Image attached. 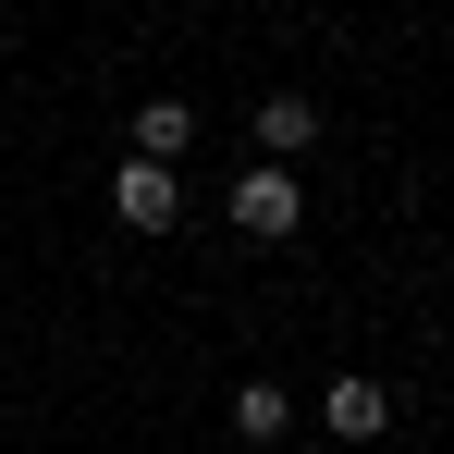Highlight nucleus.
<instances>
[{"mask_svg": "<svg viewBox=\"0 0 454 454\" xmlns=\"http://www.w3.org/2000/svg\"><path fill=\"white\" fill-rule=\"evenodd\" d=\"M222 222L246 233V246H283V233L307 222V197H295V172H270V160H258V172H233V197H222Z\"/></svg>", "mask_w": 454, "mask_h": 454, "instance_id": "1", "label": "nucleus"}, {"mask_svg": "<svg viewBox=\"0 0 454 454\" xmlns=\"http://www.w3.org/2000/svg\"><path fill=\"white\" fill-rule=\"evenodd\" d=\"M246 136H258V160H270V172H295V160L319 148V98H307V86H270Z\"/></svg>", "mask_w": 454, "mask_h": 454, "instance_id": "2", "label": "nucleus"}, {"mask_svg": "<svg viewBox=\"0 0 454 454\" xmlns=\"http://www.w3.org/2000/svg\"><path fill=\"white\" fill-rule=\"evenodd\" d=\"M111 222L123 233H172L184 222V184H172L160 160H123V172H111Z\"/></svg>", "mask_w": 454, "mask_h": 454, "instance_id": "3", "label": "nucleus"}, {"mask_svg": "<svg viewBox=\"0 0 454 454\" xmlns=\"http://www.w3.org/2000/svg\"><path fill=\"white\" fill-rule=\"evenodd\" d=\"M184 148H197V111H184V98H136V123H123V160H160V172H172Z\"/></svg>", "mask_w": 454, "mask_h": 454, "instance_id": "4", "label": "nucleus"}, {"mask_svg": "<svg viewBox=\"0 0 454 454\" xmlns=\"http://www.w3.org/2000/svg\"><path fill=\"white\" fill-rule=\"evenodd\" d=\"M319 430H332V442H380V430H393V393H380V380H332V393H319Z\"/></svg>", "mask_w": 454, "mask_h": 454, "instance_id": "5", "label": "nucleus"}, {"mask_svg": "<svg viewBox=\"0 0 454 454\" xmlns=\"http://www.w3.org/2000/svg\"><path fill=\"white\" fill-rule=\"evenodd\" d=\"M283 430H295V393L283 380H246L233 393V442H283Z\"/></svg>", "mask_w": 454, "mask_h": 454, "instance_id": "6", "label": "nucleus"}]
</instances>
